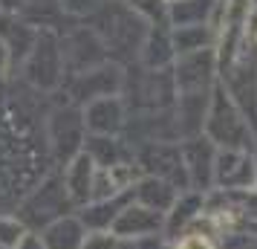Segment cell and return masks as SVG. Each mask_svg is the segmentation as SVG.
<instances>
[{
  "label": "cell",
  "instance_id": "13",
  "mask_svg": "<svg viewBox=\"0 0 257 249\" xmlns=\"http://www.w3.org/2000/svg\"><path fill=\"white\" fill-rule=\"evenodd\" d=\"M84 128L87 133L95 136H124L130 119V107L124 102V96H104L95 99L90 105H84Z\"/></svg>",
  "mask_w": 257,
  "mask_h": 249
},
{
  "label": "cell",
  "instance_id": "7",
  "mask_svg": "<svg viewBox=\"0 0 257 249\" xmlns=\"http://www.w3.org/2000/svg\"><path fill=\"white\" fill-rule=\"evenodd\" d=\"M72 206H75V203L70 200V191L64 186V174H49L47 180H41L35 189L18 203L15 214L26 223V229H29V226L47 229L49 223L67 217V212H70Z\"/></svg>",
  "mask_w": 257,
  "mask_h": 249
},
{
  "label": "cell",
  "instance_id": "30",
  "mask_svg": "<svg viewBox=\"0 0 257 249\" xmlns=\"http://www.w3.org/2000/svg\"><path fill=\"white\" fill-rule=\"evenodd\" d=\"M12 70H15V55H12V49H9V44L0 38V84L9 81Z\"/></svg>",
  "mask_w": 257,
  "mask_h": 249
},
{
  "label": "cell",
  "instance_id": "31",
  "mask_svg": "<svg viewBox=\"0 0 257 249\" xmlns=\"http://www.w3.org/2000/svg\"><path fill=\"white\" fill-rule=\"evenodd\" d=\"M248 49H251V55L257 58V15L254 12H251L248 29H245V55H248Z\"/></svg>",
  "mask_w": 257,
  "mask_h": 249
},
{
  "label": "cell",
  "instance_id": "18",
  "mask_svg": "<svg viewBox=\"0 0 257 249\" xmlns=\"http://www.w3.org/2000/svg\"><path fill=\"white\" fill-rule=\"evenodd\" d=\"M142 67L148 70H171L176 64V49H174V38H171V26H151L148 38L142 44L139 61Z\"/></svg>",
  "mask_w": 257,
  "mask_h": 249
},
{
  "label": "cell",
  "instance_id": "29",
  "mask_svg": "<svg viewBox=\"0 0 257 249\" xmlns=\"http://www.w3.org/2000/svg\"><path fill=\"white\" fill-rule=\"evenodd\" d=\"M64 15L70 18V21H87L90 15L98 9V3L101 0H58Z\"/></svg>",
  "mask_w": 257,
  "mask_h": 249
},
{
  "label": "cell",
  "instance_id": "35",
  "mask_svg": "<svg viewBox=\"0 0 257 249\" xmlns=\"http://www.w3.org/2000/svg\"><path fill=\"white\" fill-rule=\"evenodd\" d=\"M251 156H254V165H257V139H254V148H251Z\"/></svg>",
  "mask_w": 257,
  "mask_h": 249
},
{
  "label": "cell",
  "instance_id": "15",
  "mask_svg": "<svg viewBox=\"0 0 257 249\" xmlns=\"http://www.w3.org/2000/svg\"><path fill=\"white\" fill-rule=\"evenodd\" d=\"M182 159H185L188 183L191 191H211L214 189V165H217V145L208 136H194V139H182Z\"/></svg>",
  "mask_w": 257,
  "mask_h": 249
},
{
  "label": "cell",
  "instance_id": "36",
  "mask_svg": "<svg viewBox=\"0 0 257 249\" xmlns=\"http://www.w3.org/2000/svg\"><path fill=\"white\" fill-rule=\"evenodd\" d=\"M251 12H254V15H257V0H251Z\"/></svg>",
  "mask_w": 257,
  "mask_h": 249
},
{
  "label": "cell",
  "instance_id": "8",
  "mask_svg": "<svg viewBox=\"0 0 257 249\" xmlns=\"http://www.w3.org/2000/svg\"><path fill=\"white\" fill-rule=\"evenodd\" d=\"M61 38V55H64V67H67V75H78V72L95 70L107 64L110 52H107L104 41L98 38L93 26L87 21H72L58 32Z\"/></svg>",
  "mask_w": 257,
  "mask_h": 249
},
{
  "label": "cell",
  "instance_id": "9",
  "mask_svg": "<svg viewBox=\"0 0 257 249\" xmlns=\"http://www.w3.org/2000/svg\"><path fill=\"white\" fill-rule=\"evenodd\" d=\"M133 159L142 168V177H159L176 186L179 191H191L179 142H148L133 148Z\"/></svg>",
  "mask_w": 257,
  "mask_h": 249
},
{
  "label": "cell",
  "instance_id": "27",
  "mask_svg": "<svg viewBox=\"0 0 257 249\" xmlns=\"http://www.w3.org/2000/svg\"><path fill=\"white\" fill-rule=\"evenodd\" d=\"M168 249H220V240L205 232H182L168 243Z\"/></svg>",
  "mask_w": 257,
  "mask_h": 249
},
{
  "label": "cell",
  "instance_id": "37",
  "mask_svg": "<svg viewBox=\"0 0 257 249\" xmlns=\"http://www.w3.org/2000/svg\"><path fill=\"white\" fill-rule=\"evenodd\" d=\"M165 3H168V6H171V3H179V0H165Z\"/></svg>",
  "mask_w": 257,
  "mask_h": 249
},
{
  "label": "cell",
  "instance_id": "3",
  "mask_svg": "<svg viewBox=\"0 0 257 249\" xmlns=\"http://www.w3.org/2000/svg\"><path fill=\"white\" fill-rule=\"evenodd\" d=\"M202 136H208L217 148H237V151H251L254 148L257 133L251 128V122L245 119L240 107L234 105V99L220 81L214 84V93H211Z\"/></svg>",
  "mask_w": 257,
  "mask_h": 249
},
{
  "label": "cell",
  "instance_id": "10",
  "mask_svg": "<svg viewBox=\"0 0 257 249\" xmlns=\"http://www.w3.org/2000/svg\"><path fill=\"white\" fill-rule=\"evenodd\" d=\"M121 90H124V67L116 61H107L101 67L78 72V75H67V81L61 87V93L78 107L104 96H121Z\"/></svg>",
  "mask_w": 257,
  "mask_h": 249
},
{
  "label": "cell",
  "instance_id": "1",
  "mask_svg": "<svg viewBox=\"0 0 257 249\" xmlns=\"http://www.w3.org/2000/svg\"><path fill=\"white\" fill-rule=\"evenodd\" d=\"M24 81L0 84V206H15L55 165L47 142V107Z\"/></svg>",
  "mask_w": 257,
  "mask_h": 249
},
{
  "label": "cell",
  "instance_id": "24",
  "mask_svg": "<svg viewBox=\"0 0 257 249\" xmlns=\"http://www.w3.org/2000/svg\"><path fill=\"white\" fill-rule=\"evenodd\" d=\"M171 38H174L176 58H179V55L199 52V49H208V47H214V41H217L211 24H202V26H176V29H171Z\"/></svg>",
  "mask_w": 257,
  "mask_h": 249
},
{
  "label": "cell",
  "instance_id": "4",
  "mask_svg": "<svg viewBox=\"0 0 257 249\" xmlns=\"http://www.w3.org/2000/svg\"><path fill=\"white\" fill-rule=\"evenodd\" d=\"M124 102L130 113H156V110H174L176 105V78L171 70H148L142 64H133L124 70Z\"/></svg>",
  "mask_w": 257,
  "mask_h": 249
},
{
  "label": "cell",
  "instance_id": "19",
  "mask_svg": "<svg viewBox=\"0 0 257 249\" xmlns=\"http://www.w3.org/2000/svg\"><path fill=\"white\" fill-rule=\"evenodd\" d=\"M38 32H41V29H35L32 24L21 21L18 15H3L0 12V38L9 44L18 70H21L24 61L29 58V52H32V47H35V41H38Z\"/></svg>",
  "mask_w": 257,
  "mask_h": 249
},
{
  "label": "cell",
  "instance_id": "11",
  "mask_svg": "<svg viewBox=\"0 0 257 249\" xmlns=\"http://www.w3.org/2000/svg\"><path fill=\"white\" fill-rule=\"evenodd\" d=\"M257 186V165L251 151L220 148L214 165V189L220 191H248Z\"/></svg>",
  "mask_w": 257,
  "mask_h": 249
},
{
  "label": "cell",
  "instance_id": "5",
  "mask_svg": "<svg viewBox=\"0 0 257 249\" xmlns=\"http://www.w3.org/2000/svg\"><path fill=\"white\" fill-rule=\"evenodd\" d=\"M21 81L41 96H55L67 81V67L61 55V38L55 29H41L29 58L21 67Z\"/></svg>",
  "mask_w": 257,
  "mask_h": 249
},
{
  "label": "cell",
  "instance_id": "20",
  "mask_svg": "<svg viewBox=\"0 0 257 249\" xmlns=\"http://www.w3.org/2000/svg\"><path fill=\"white\" fill-rule=\"evenodd\" d=\"M84 151L93 156V162L98 168H110V165L133 159V148H130V142L124 136H95V133H87Z\"/></svg>",
  "mask_w": 257,
  "mask_h": 249
},
{
  "label": "cell",
  "instance_id": "38",
  "mask_svg": "<svg viewBox=\"0 0 257 249\" xmlns=\"http://www.w3.org/2000/svg\"><path fill=\"white\" fill-rule=\"evenodd\" d=\"M0 249H6V246H0Z\"/></svg>",
  "mask_w": 257,
  "mask_h": 249
},
{
  "label": "cell",
  "instance_id": "28",
  "mask_svg": "<svg viewBox=\"0 0 257 249\" xmlns=\"http://www.w3.org/2000/svg\"><path fill=\"white\" fill-rule=\"evenodd\" d=\"M220 249H257V223H248L237 232L220 237Z\"/></svg>",
  "mask_w": 257,
  "mask_h": 249
},
{
  "label": "cell",
  "instance_id": "21",
  "mask_svg": "<svg viewBox=\"0 0 257 249\" xmlns=\"http://www.w3.org/2000/svg\"><path fill=\"white\" fill-rule=\"evenodd\" d=\"M41 240L47 249H84V240H87V226L81 223V217L75 214H67L55 223H49L44 232H41Z\"/></svg>",
  "mask_w": 257,
  "mask_h": 249
},
{
  "label": "cell",
  "instance_id": "12",
  "mask_svg": "<svg viewBox=\"0 0 257 249\" xmlns=\"http://www.w3.org/2000/svg\"><path fill=\"white\" fill-rule=\"evenodd\" d=\"M217 49H199L191 55H179L174 64V78L179 93H197V90H214L217 84Z\"/></svg>",
  "mask_w": 257,
  "mask_h": 249
},
{
  "label": "cell",
  "instance_id": "17",
  "mask_svg": "<svg viewBox=\"0 0 257 249\" xmlns=\"http://www.w3.org/2000/svg\"><path fill=\"white\" fill-rule=\"evenodd\" d=\"M95 162L93 156L87 154V151H81V154L75 156L72 162H67L64 165V186H67V191H70V200L75 203V206H87V203L93 200V183H95Z\"/></svg>",
  "mask_w": 257,
  "mask_h": 249
},
{
  "label": "cell",
  "instance_id": "33",
  "mask_svg": "<svg viewBox=\"0 0 257 249\" xmlns=\"http://www.w3.org/2000/svg\"><path fill=\"white\" fill-rule=\"evenodd\" d=\"M136 249H168V243H165L162 235H156V237H145V240H139Z\"/></svg>",
  "mask_w": 257,
  "mask_h": 249
},
{
  "label": "cell",
  "instance_id": "26",
  "mask_svg": "<svg viewBox=\"0 0 257 249\" xmlns=\"http://www.w3.org/2000/svg\"><path fill=\"white\" fill-rule=\"evenodd\" d=\"M26 232H29V229H26V223L18 217V214L0 212V246L15 249L26 237Z\"/></svg>",
  "mask_w": 257,
  "mask_h": 249
},
{
  "label": "cell",
  "instance_id": "25",
  "mask_svg": "<svg viewBox=\"0 0 257 249\" xmlns=\"http://www.w3.org/2000/svg\"><path fill=\"white\" fill-rule=\"evenodd\" d=\"M127 6L139 18H145L148 26H171V18H168L171 6L165 0H127Z\"/></svg>",
  "mask_w": 257,
  "mask_h": 249
},
{
  "label": "cell",
  "instance_id": "6",
  "mask_svg": "<svg viewBox=\"0 0 257 249\" xmlns=\"http://www.w3.org/2000/svg\"><path fill=\"white\" fill-rule=\"evenodd\" d=\"M44 125H47V142L55 165L64 168L84 151V142H87L84 110L78 105H72L67 96H58V102L47 107Z\"/></svg>",
  "mask_w": 257,
  "mask_h": 249
},
{
  "label": "cell",
  "instance_id": "32",
  "mask_svg": "<svg viewBox=\"0 0 257 249\" xmlns=\"http://www.w3.org/2000/svg\"><path fill=\"white\" fill-rule=\"evenodd\" d=\"M15 249H47V246H44L41 235H35V232H26V237H24V240H21Z\"/></svg>",
  "mask_w": 257,
  "mask_h": 249
},
{
  "label": "cell",
  "instance_id": "23",
  "mask_svg": "<svg viewBox=\"0 0 257 249\" xmlns=\"http://www.w3.org/2000/svg\"><path fill=\"white\" fill-rule=\"evenodd\" d=\"M214 9H217V0H179V3H171V9H168L171 29L211 24Z\"/></svg>",
  "mask_w": 257,
  "mask_h": 249
},
{
  "label": "cell",
  "instance_id": "34",
  "mask_svg": "<svg viewBox=\"0 0 257 249\" xmlns=\"http://www.w3.org/2000/svg\"><path fill=\"white\" fill-rule=\"evenodd\" d=\"M24 6V0H0V12L3 15H18Z\"/></svg>",
  "mask_w": 257,
  "mask_h": 249
},
{
  "label": "cell",
  "instance_id": "2",
  "mask_svg": "<svg viewBox=\"0 0 257 249\" xmlns=\"http://www.w3.org/2000/svg\"><path fill=\"white\" fill-rule=\"evenodd\" d=\"M87 24L93 26L98 38L104 41L110 58L116 64H136L142 52V44L148 38V21L139 18L127 6V0H101Z\"/></svg>",
  "mask_w": 257,
  "mask_h": 249
},
{
  "label": "cell",
  "instance_id": "16",
  "mask_svg": "<svg viewBox=\"0 0 257 249\" xmlns=\"http://www.w3.org/2000/svg\"><path fill=\"white\" fill-rule=\"evenodd\" d=\"M211 93L214 90H197V93H179L174 105L179 139H194L205 131V116H208Z\"/></svg>",
  "mask_w": 257,
  "mask_h": 249
},
{
  "label": "cell",
  "instance_id": "22",
  "mask_svg": "<svg viewBox=\"0 0 257 249\" xmlns=\"http://www.w3.org/2000/svg\"><path fill=\"white\" fill-rule=\"evenodd\" d=\"M179 194L182 191L176 189V186H171V183H165L159 177H142L133 186V200L142 203V206H148V209H153V212H162V214H168L174 209V203Z\"/></svg>",
  "mask_w": 257,
  "mask_h": 249
},
{
  "label": "cell",
  "instance_id": "14",
  "mask_svg": "<svg viewBox=\"0 0 257 249\" xmlns=\"http://www.w3.org/2000/svg\"><path fill=\"white\" fill-rule=\"evenodd\" d=\"M165 220H168V214L153 212V209H148V206L130 200L127 206L118 212L116 220H113L110 232H116L121 240L139 243V240H145V237L165 235Z\"/></svg>",
  "mask_w": 257,
  "mask_h": 249
}]
</instances>
